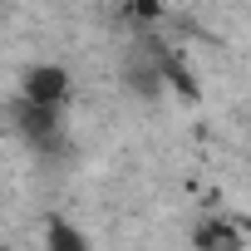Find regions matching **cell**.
Wrapping results in <instances>:
<instances>
[{"mask_svg": "<svg viewBox=\"0 0 251 251\" xmlns=\"http://www.w3.org/2000/svg\"><path fill=\"white\" fill-rule=\"evenodd\" d=\"M69 94H74V79H69V69L54 64V59L30 64L25 79H20V99H25V103H40V108H69Z\"/></svg>", "mask_w": 251, "mask_h": 251, "instance_id": "obj_1", "label": "cell"}, {"mask_svg": "<svg viewBox=\"0 0 251 251\" xmlns=\"http://www.w3.org/2000/svg\"><path fill=\"white\" fill-rule=\"evenodd\" d=\"M192 241H197V246H236V231H231V226H197Z\"/></svg>", "mask_w": 251, "mask_h": 251, "instance_id": "obj_2", "label": "cell"}, {"mask_svg": "<svg viewBox=\"0 0 251 251\" xmlns=\"http://www.w3.org/2000/svg\"><path fill=\"white\" fill-rule=\"evenodd\" d=\"M50 241H54V246H84V236H79V231H69V226H54V231H50Z\"/></svg>", "mask_w": 251, "mask_h": 251, "instance_id": "obj_3", "label": "cell"}]
</instances>
